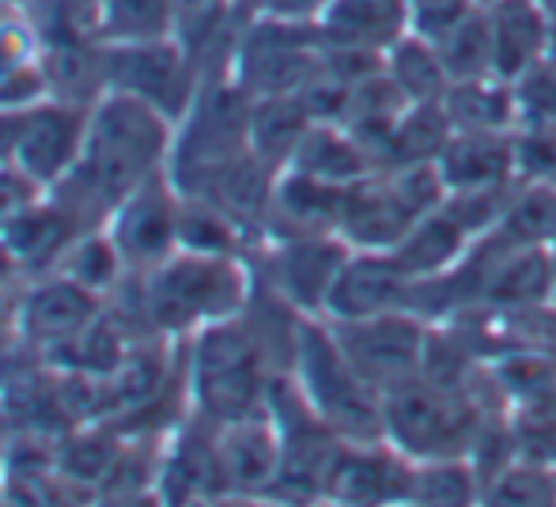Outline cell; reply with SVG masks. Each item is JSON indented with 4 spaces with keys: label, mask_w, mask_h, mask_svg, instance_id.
<instances>
[{
    "label": "cell",
    "mask_w": 556,
    "mask_h": 507,
    "mask_svg": "<svg viewBox=\"0 0 556 507\" xmlns=\"http://www.w3.org/2000/svg\"><path fill=\"white\" fill-rule=\"evenodd\" d=\"M285 170H300V175H311L330 186H352L359 178L375 175L379 167H375L371 152L341 122H315Z\"/></svg>",
    "instance_id": "obj_17"
},
{
    "label": "cell",
    "mask_w": 556,
    "mask_h": 507,
    "mask_svg": "<svg viewBox=\"0 0 556 507\" xmlns=\"http://www.w3.org/2000/svg\"><path fill=\"white\" fill-rule=\"evenodd\" d=\"M330 330L341 353L349 356V364L359 371V379L379 397L405 386L409 379L425 376L432 326L417 310H394V315L356 318V322H330Z\"/></svg>",
    "instance_id": "obj_4"
},
{
    "label": "cell",
    "mask_w": 556,
    "mask_h": 507,
    "mask_svg": "<svg viewBox=\"0 0 556 507\" xmlns=\"http://www.w3.org/2000/svg\"><path fill=\"white\" fill-rule=\"evenodd\" d=\"M492 236L515 246H549L556 239V190L553 186H530L511 198L504 220Z\"/></svg>",
    "instance_id": "obj_27"
},
{
    "label": "cell",
    "mask_w": 556,
    "mask_h": 507,
    "mask_svg": "<svg viewBox=\"0 0 556 507\" xmlns=\"http://www.w3.org/2000/svg\"><path fill=\"white\" fill-rule=\"evenodd\" d=\"M318 507H326V504H318Z\"/></svg>",
    "instance_id": "obj_36"
},
{
    "label": "cell",
    "mask_w": 556,
    "mask_h": 507,
    "mask_svg": "<svg viewBox=\"0 0 556 507\" xmlns=\"http://www.w3.org/2000/svg\"><path fill=\"white\" fill-rule=\"evenodd\" d=\"M292 379L341 440H382V397L349 364L326 318L303 315Z\"/></svg>",
    "instance_id": "obj_3"
},
{
    "label": "cell",
    "mask_w": 556,
    "mask_h": 507,
    "mask_svg": "<svg viewBox=\"0 0 556 507\" xmlns=\"http://www.w3.org/2000/svg\"><path fill=\"white\" fill-rule=\"evenodd\" d=\"M397 507H413V504H397Z\"/></svg>",
    "instance_id": "obj_35"
},
{
    "label": "cell",
    "mask_w": 556,
    "mask_h": 507,
    "mask_svg": "<svg viewBox=\"0 0 556 507\" xmlns=\"http://www.w3.org/2000/svg\"><path fill=\"white\" fill-rule=\"evenodd\" d=\"M435 50H440L451 84L496 76V68H492V35H489V12H484V4L473 8L443 42H435Z\"/></svg>",
    "instance_id": "obj_25"
},
{
    "label": "cell",
    "mask_w": 556,
    "mask_h": 507,
    "mask_svg": "<svg viewBox=\"0 0 556 507\" xmlns=\"http://www.w3.org/2000/svg\"><path fill=\"white\" fill-rule=\"evenodd\" d=\"M473 8L477 0H409V30L428 42H443Z\"/></svg>",
    "instance_id": "obj_29"
},
{
    "label": "cell",
    "mask_w": 556,
    "mask_h": 507,
    "mask_svg": "<svg viewBox=\"0 0 556 507\" xmlns=\"http://www.w3.org/2000/svg\"><path fill=\"white\" fill-rule=\"evenodd\" d=\"M315 30L330 50L387 58L390 46L409 35V0H326Z\"/></svg>",
    "instance_id": "obj_13"
},
{
    "label": "cell",
    "mask_w": 556,
    "mask_h": 507,
    "mask_svg": "<svg viewBox=\"0 0 556 507\" xmlns=\"http://www.w3.org/2000/svg\"><path fill=\"white\" fill-rule=\"evenodd\" d=\"M53 272L73 280V284L88 288V292L103 295V300H111L114 288L129 277V269H125L122 254H117L114 239L106 236V228L80 231V236L68 243V251L61 254V262Z\"/></svg>",
    "instance_id": "obj_23"
},
{
    "label": "cell",
    "mask_w": 556,
    "mask_h": 507,
    "mask_svg": "<svg viewBox=\"0 0 556 507\" xmlns=\"http://www.w3.org/2000/svg\"><path fill=\"white\" fill-rule=\"evenodd\" d=\"M23 288H12V284H0V330L4 326H12L15 318V300H20Z\"/></svg>",
    "instance_id": "obj_32"
},
{
    "label": "cell",
    "mask_w": 556,
    "mask_h": 507,
    "mask_svg": "<svg viewBox=\"0 0 556 507\" xmlns=\"http://www.w3.org/2000/svg\"><path fill=\"white\" fill-rule=\"evenodd\" d=\"M103 310H106L103 295H96V292H88V288L50 272V277L27 280V288H23L20 300H15L12 326L38 348V353H46V348L61 345V341L88 330Z\"/></svg>",
    "instance_id": "obj_11"
},
{
    "label": "cell",
    "mask_w": 556,
    "mask_h": 507,
    "mask_svg": "<svg viewBox=\"0 0 556 507\" xmlns=\"http://www.w3.org/2000/svg\"><path fill=\"white\" fill-rule=\"evenodd\" d=\"M30 4V0H0V8H12V12H15V8H27Z\"/></svg>",
    "instance_id": "obj_33"
},
{
    "label": "cell",
    "mask_w": 556,
    "mask_h": 507,
    "mask_svg": "<svg viewBox=\"0 0 556 507\" xmlns=\"http://www.w3.org/2000/svg\"><path fill=\"white\" fill-rule=\"evenodd\" d=\"M96 38L106 46L175 38V0H99Z\"/></svg>",
    "instance_id": "obj_22"
},
{
    "label": "cell",
    "mask_w": 556,
    "mask_h": 507,
    "mask_svg": "<svg viewBox=\"0 0 556 507\" xmlns=\"http://www.w3.org/2000/svg\"><path fill=\"white\" fill-rule=\"evenodd\" d=\"M417 280L397 265L390 251H352L337 272L323 318L330 322H356L394 310H413Z\"/></svg>",
    "instance_id": "obj_9"
},
{
    "label": "cell",
    "mask_w": 556,
    "mask_h": 507,
    "mask_svg": "<svg viewBox=\"0 0 556 507\" xmlns=\"http://www.w3.org/2000/svg\"><path fill=\"white\" fill-rule=\"evenodd\" d=\"M42 58V35H38L35 20L27 12H8L0 20V76L15 73V68L30 65Z\"/></svg>",
    "instance_id": "obj_28"
},
{
    "label": "cell",
    "mask_w": 556,
    "mask_h": 507,
    "mask_svg": "<svg viewBox=\"0 0 556 507\" xmlns=\"http://www.w3.org/2000/svg\"><path fill=\"white\" fill-rule=\"evenodd\" d=\"M469 243H473V236H469L446 208H435V213L420 216L390 254L397 257V265H402L413 280H432V277H443V272L458 269L469 254Z\"/></svg>",
    "instance_id": "obj_18"
},
{
    "label": "cell",
    "mask_w": 556,
    "mask_h": 507,
    "mask_svg": "<svg viewBox=\"0 0 556 507\" xmlns=\"http://www.w3.org/2000/svg\"><path fill=\"white\" fill-rule=\"evenodd\" d=\"M216 455L227 496H269L280 470V432L269 413L216 428Z\"/></svg>",
    "instance_id": "obj_14"
},
{
    "label": "cell",
    "mask_w": 556,
    "mask_h": 507,
    "mask_svg": "<svg viewBox=\"0 0 556 507\" xmlns=\"http://www.w3.org/2000/svg\"><path fill=\"white\" fill-rule=\"evenodd\" d=\"M178 205L182 193L167 170L144 178L129 198L117 201L106 220V236L114 239L129 272H148L178 251Z\"/></svg>",
    "instance_id": "obj_6"
},
{
    "label": "cell",
    "mask_w": 556,
    "mask_h": 507,
    "mask_svg": "<svg viewBox=\"0 0 556 507\" xmlns=\"http://www.w3.org/2000/svg\"><path fill=\"white\" fill-rule=\"evenodd\" d=\"M481 507H556V466L515 458L484 481Z\"/></svg>",
    "instance_id": "obj_26"
},
{
    "label": "cell",
    "mask_w": 556,
    "mask_h": 507,
    "mask_svg": "<svg viewBox=\"0 0 556 507\" xmlns=\"http://www.w3.org/2000/svg\"><path fill=\"white\" fill-rule=\"evenodd\" d=\"M277 376V364L269 360L247 315L213 322L190 338V405L208 424L220 428L269 413V386Z\"/></svg>",
    "instance_id": "obj_1"
},
{
    "label": "cell",
    "mask_w": 556,
    "mask_h": 507,
    "mask_svg": "<svg viewBox=\"0 0 556 507\" xmlns=\"http://www.w3.org/2000/svg\"><path fill=\"white\" fill-rule=\"evenodd\" d=\"M201 84H205V76L178 38L106 46V88L144 99L160 114H167L175 126L198 103Z\"/></svg>",
    "instance_id": "obj_5"
},
{
    "label": "cell",
    "mask_w": 556,
    "mask_h": 507,
    "mask_svg": "<svg viewBox=\"0 0 556 507\" xmlns=\"http://www.w3.org/2000/svg\"><path fill=\"white\" fill-rule=\"evenodd\" d=\"M489 417L469 386H446L428 376L382 394V440L394 443L413 462L469 455L477 428Z\"/></svg>",
    "instance_id": "obj_2"
},
{
    "label": "cell",
    "mask_w": 556,
    "mask_h": 507,
    "mask_svg": "<svg viewBox=\"0 0 556 507\" xmlns=\"http://www.w3.org/2000/svg\"><path fill=\"white\" fill-rule=\"evenodd\" d=\"M352 246L341 236H292L269 239L265 251V292L285 300L307 318H323L330 288L349 262Z\"/></svg>",
    "instance_id": "obj_8"
},
{
    "label": "cell",
    "mask_w": 556,
    "mask_h": 507,
    "mask_svg": "<svg viewBox=\"0 0 556 507\" xmlns=\"http://www.w3.org/2000/svg\"><path fill=\"white\" fill-rule=\"evenodd\" d=\"M46 99H53V91H50V76H46V68H42V58L15 68V73L0 76V111L23 114V111H30V106L46 103Z\"/></svg>",
    "instance_id": "obj_30"
},
{
    "label": "cell",
    "mask_w": 556,
    "mask_h": 507,
    "mask_svg": "<svg viewBox=\"0 0 556 507\" xmlns=\"http://www.w3.org/2000/svg\"><path fill=\"white\" fill-rule=\"evenodd\" d=\"M435 163H440L451 193L481 190V186L511 182L515 167H519V148L504 132H451Z\"/></svg>",
    "instance_id": "obj_16"
},
{
    "label": "cell",
    "mask_w": 556,
    "mask_h": 507,
    "mask_svg": "<svg viewBox=\"0 0 556 507\" xmlns=\"http://www.w3.org/2000/svg\"><path fill=\"white\" fill-rule=\"evenodd\" d=\"M242 236H247V228L239 220H231L220 205L182 193V205H178V251L242 257Z\"/></svg>",
    "instance_id": "obj_24"
},
{
    "label": "cell",
    "mask_w": 556,
    "mask_h": 507,
    "mask_svg": "<svg viewBox=\"0 0 556 507\" xmlns=\"http://www.w3.org/2000/svg\"><path fill=\"white\" fill-rule=\"evenodd\" d=\"M315 126L303 96H269L250 103V152L269 170H285L292 163L295 148L303 144L307 129Z\"/></svg>",
    "instance_id": "obj_19"
},
{
    "label": "cell",
    "mask_w": 556,
    "mask_h": 507,
    "mask_svg": "<svg viewBox=\"0 0 556 507\" xmlns=\"http://www.w3.org/2000/svg\"><path fill=\"white\" fill-rule=\"evenodd\" d=\"M84 132H88V111L84 106L46 99V103L23 111L12 167H20L23 175L35 178L50 193L80 160Z\"/></svg>",
    "instance_id": "obj_10"
},
{
    "label": "cell",
    "mask_w": 556,
    "mask_h": 507,
    "mask_svg": "<svg viewBox=\"0 0 556 507\" xmlns=\"http://www.w3.org/2000/svg\"><path fill=\"white\" fill-rule=\"evenodd\" d=\"M390 80L402 88V96L409 103H443L446 88H451V76L443 68V58L428 38L405 35L397 46H390L387 58H382Z\"/></svg>",
    "instance_id": "obj_21"
},
{
    "label": "cell",
    "mask_w": 556,
    "mask_h": 507,
    "mask_svg": "<svg viewBox=\"0 0 556 507\" xmlns=\"http://www.w3.org/2000/svg\"><path fill=\"white\" fill-rule=\"evenodd\" d=\"M484 478L469 455L428 458L413 470V507H481Z\"/></svg>",
    "instance_id": "obj_20"
},
{
    "label": "cell",
    "mask_w": 556,
    "mask_h": 507,
    "mask_svg": "<svg viewBox=\"0 0 556 507\" xmlns=\"http://www.w3.org/2000/svg\"><path fill=\"white\" fill-rule=\"evenodd\" d=\"M492 68L500 80H527L545 61L553 42V20L542 0H489Z\"/></svg>",
    "instance_id": "obj_12"
},
{
    "label": "cell",
    "mask_w": 556,
    "mask_h": 507,
    "mask_svg": "<svg viewBox=\"0 0 556 507\" xmlns=\"http://www.w3.org/2000/svg\"><path fill=\"white\" fill-rule=\"evenodd\" d=\"M80 231H84L80 224H76L50 193H42V198L23 205L20 213L0 228V246L12 254V262L23 269V277L38 280L58 269L61 254L68 251V243H73Z\"/></svg>",
    "instance_id": "obj_15"
},
{
    "label": "cell",
    "mask_w": 556,
    "mask_h": 507,
    "mask_svg": "<svg viewBox=\"0 0 556 507\" xmlns=\"http://www.w3.org/2000/svg\"><path fill=\"white\" fill-rule=\"evenodd\" d=\"M477 4H489V0H477Z\"/></svg>",
    "instance_id": "obj_34"
},
{
    "label": "cell",
    "mask_w": 556,
    "mask_h": 507,
    "mask_svg": "<svg viewBox=\"0 0 556 507\" xmlns=\"http://www.w3.org/2000/svg\"><path fill=\"white\" fill-rule=\"evenodd\" d=\"M326 0H250V15H265V20H285V23H315Z\"/></svg>",
    "instance_id": "obj_31"
},
{
    "label": "cell",
    "mask_w": 556,
    "mask_h": 507,
    "mask_svg": "<svg viewBox=\"0 0 556 507\" xmlns=\"http://www.w3.org/2000/svg\"><path fill=\"white\" fill-rule=\"evenodd\" d=\"M409 455L390 440H344L326 478V507H397L413 493Z\"/></svg>",
    "instance_id": "obj_7"
}]
</instances>
